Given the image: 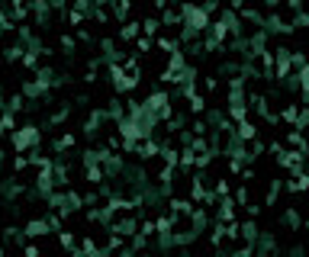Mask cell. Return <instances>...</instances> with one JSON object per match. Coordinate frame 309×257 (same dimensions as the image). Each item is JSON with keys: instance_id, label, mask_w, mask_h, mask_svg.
<instances>
[{"instance_id": "9", "label": "cell", "mask_w": 309, "mask_h": 257, "mask_svg": "<svg viewBox=\"0 0 309 257\" xmlns=\"http://www.w3.org/2000/svg\"><path fill=\"white\" fill-rule=\"evenodd\" d=\"M61 244H65V247H74V235H71V232H61Z\"/></svg>"}, {"instance_id": "8", "label": "cell", "mask_w": 309, "mask_h": 257, "mask_svg": "<svg viewBox=\"0 0 309 257\" xmlns=\"http://www.w3.org/2000/svg\"><path fill=\"white\" fill-rule=\"evenodd\" d=\"M148 48H152V39H145V35H142V39H139V55H145Z\"/></svg>"}, {"instance_id": "11", "label": "cell", "mask_w": 309, "mask_h": 257, "mask_svg": "<svg viewBox=\"0 0 309 257\" xmlns=\"http://www.w3.org/2000/svg\"><path fill=\"white\" fill-rule=\"evenodd\" d=\"M0 257H4V247H0Z\"/></svg>"}, {"instance_id": "10", "label": "cell", "mask_w": 309, "mask_h": 257, "mask_svg": "<svg viewBox=\"0 0 309 257\" xmlns=\"http://www.w3.org/2000/svg\"><path fill=\"white\" fill-rule=\"evenodd\" d=\"M23 251H26V257H39V247H36V244H26Z\"/></svg>"}, {"instance_id": "6", "label": "cell", "mask_w": 309, "mask_h": 257, "mask_svg": "<svg viewBox=\"0 0 309 257\" xmlns=\"http://www.w3.org/2000/svg\"><path fill=\"white\" fill-rule=\"evenodd\" d=\"M238 138H242V141L254 138V126H251V122H242V126H238Z\"/></svg>"}, {"instance_id": "4", "label": "cell", "mask_w": 309, "mask_h": 257, "mask_svg": "<svg viewBox=\"0 0 309 257\" xmlns=\"http://www.w3.org/2000/svg\"><path fill=\"white\" fill-rule=\"evenodd\" d=\"M139 35V23H122L119 26V39H136Z\"/></svg>"}, {"instance_id": "3", "label": "cell", "mask_w": 309, "mask_h": 257, "mask_svg": "<svg viewBox=\"0 0 309 257\" xmlns=\"http://www.w3.org/2000/svg\"><path fill=\"white\" fill-rule=\"evenodd\" d=\"M287 190L290 193H299V190H309V174H296L293 180L287 183Z\"/></svg>"}, {"instance_id": "1", "label": "cell", "mask_w": 309, "mask_h": 257, "mask_svg": "<svg viewBox=\"0 0 309 257\" xmlns=\"http://www.w3.org/2000/svg\"><path fill=\"white\" fill-rule=\"evenodd\" d=\"M32 145H39V129L36 126H23V129L13 132V148H16V151L32 148Z\"/></svg>"}, {"instance_id": "7", "label": "cell", "mask_w": 309, "mask_h": 257, "mask_svg": "<svg viewBox=\"0 0 309 257\" xmlns=\"http://www.w3.org/2000/svg\"><path fill=\"white\" fill-rule=\"evenodd\" d=\"M61 48L71 52V48H74V35H61Z\"/></svg>"}, {"instance_id": "5", "label": "cell", "mask_w": 309, "mask_h": 257, "mask_svg": "<svg viewBox=\"0 0 309 257\" xmlns=\"http://www.w3.org/2000/svg\"><path fill=\"white\" fill-rule=\"evenodd\" d=\"M142 29H145V39H152V35L161 29V20H155V16H148V20L142 23Z\"/></svg>"}, {"instance_id": "2", "label": "cell", "mask_w": 309, "mask_h": 257, "mask_svg": "<svg viewBox=\"0 0 309 257\" xmlns=\"http://www.w3.org/2000/svg\"><path fill=\"white\" fill-rule=\"evenodd\" d=\"M49 232H52V228H49L46 219H36V222L26 225V238H42V235H49Z\"/></svg>"}]
</instances>
